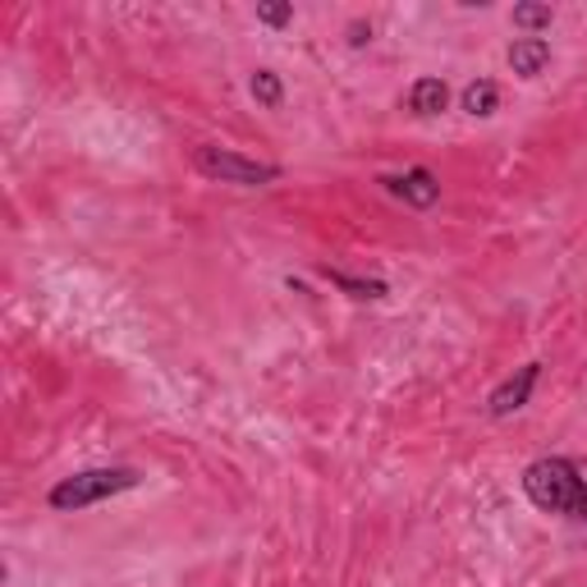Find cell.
<instances>
[{
	"label": "cell",
	"mask_w": 587,
	"mask_h": 587,
	"mask_svg": "<svg viewBox=\"0 0 587 587\" xmlns=\"http://www.w3.org/2000/svg\"><path fill=\"white\" fill-rule=\"evenodd\" d=\"M574 519H583V523H587V482H583V500H578V509H574Z\"/></svg>",
	"instance_id": "14"
},
{
	"label": "cell",
	"mask_w": 587,
	"mask_h": 587,
	"mask_svg": "<svg viewBox=\"0 0 587 587\" xmlns=\"http://www.w3.org/2000/svg\"><path fill=\"white\" fill-rule=\"evenodd\" d=\"M290 19H294V5H280V0H267V5H258V23H267V29H285Z\"/></svg>",
	"instance_id": "12"
},
{
	"label": "cell",
	"mask_w": 587,
	"mask_h": 587,
	"mask_svg": "<svg viewBox=\"0 0 587 587\" xmlns=\"http://www.w3.org/2000/svg\"><path fill=\"white\" fill-rule=\"evenodd\" d=\"M368 42H372V23L353 19V23H349V46H368Z\"/></svg>",
	"instance_id": "13"
},
{
	"label": "cell",
	"mask_w": 587,
	"mask_h": 587,
	"mask_svg": "<svg viewBox=\"0 0 587 587\" xmlns=\"http://www.w3.org/2000/svg\"><path fill=\"white\" fill-rule=\"evenodd\" d=\"M459 101H464V111H469L473 120H487V115L500 111V88H496L492 79H473Z\"/></svg>",
	"instance_id": "8"
},
{
	"label": "cell",
	"mask_w": 587,
	"mask_h": 587,
	"mask_svg": "<svg viewBox=\"0 0 587 587\" xmlns=\"http://www.w3.org/2000/svg\"><path fill=\"white\" fill-rule=\"evenodd\" d=\"M551 65V42L546 37H519L509 46V69L519 74V79H538V74Z\"/></svg>",
	"instance_id": "6"
},
{
	"label": "cell",
	"mask_w": 587,
	"mask_h": 587,
	"mask_svg": "<svg viewBox=\"0 0 587 587\" xmlns=\"http://www.w3.org/2000/svg\"><path fill=\"white\" fill-rule=\"evenodd\" d=\"M583 473L574 459H560V454H542L523 469V496L542 509V515H574L578 500H583Z\"/></svg>",
	"instance_id": "1"
},
{
	"label": "cell",
	"mask_w": 587,
	"mask_h": 587,
	"mask_svg": "<svg viewBox=\"0 0 587 587\" xmlns=\"http://www.w3.org/2000/svg\"><path fill=\"white\" fill-rule=\"evenodd\" d=\"M445 106H450V88H445V79H418L414 88H408V111H414V115L431 120V115H441Z\"/></svg>",
	"instance_id": "7"
},
{
	"label": "cell",
	"mask_w": 587,
	"mask_h": 587,
	"mask_svg": "<svg viewBox=\"0 0 587 587\" xmlns=\"http://www.w3.org/2000/svg\"><path fill=\"white\" fill-rule=\"evenodd\" d=\"M193 166L207 174V180L235 184V189H267V184L280 180V166L275 161H252V157H244V151H229V147H216V143L197 147Z\"/></svg>",
	"instance_id": "3"
},
{
	"label": "cell",
	"mask_w": 587,
	"mask_h": 587,
	"mask_svg": "<svg viewBox=\"0 0 587 587\" xmlns=\"http://www.w3.org/2000/svg\"><path fill=\"white\" fill-rule=\"evenodd\" d=\"M138 482H143L138 469H83L74 477H60L46 500H50V509H60V515H74V509H88V505L134 492Z\"/></svg>",
	"instance_id": "2"
},
{
	"label": "cell",
	"mask_w": 587,
	"mask_h": 587,
	"mask_svg": "<svg viewBox=\"0 0 587 587\" xmlns=\"http://www.w3.org/2000/svg\"><path fill=\"white\" fill-rule=\"evenodd\" d=\"M381 184H386L404 202V207H418V212H427V207H437V202H441V180L427 166H414L404 174H386Z\"/></svg>",
	"instance_id": "4"
},
{
	"label": "cell",
	"mask_w": 587,
	"mask_h": 587,
	"mask_svg": "<svg viewBox=\"0 0 587 587\" xmlns=\"http://www.w3.org/2000/svg\"><path fill=\"white\" fill-rule=\"evenodd\" d=\"M551 23H555L551 5H515V29H523V33H542Z\"/></svg>",
	"instance_id": "11"
},
{
	"label": "cell",
	"mask_w": 587,
	"mask_h": 587,
	"mask_svg": "<svg viewBox=\"0 0 587 587\" xmlns=\"http://www.w3.org/2000/svg\"><path fill=\"white\" fill-rule=\"evenodd\" d=\"M248 92H252V101L258 106H267V111H275L280 101H285V88H280V74H271V69H258L248 79Z\"/></svg>",
	"instance_id": "10"
},
{
	"label": "cell",
	"mask_w": 587,
	"mask_h": 587,
	"mask_svg": "<svg viewBox=\"0 0 587 587\" xmlns=\"http://www.w3.org/2000/svg\"><path fill=\"white\" fill-rule=\"evenodd\" d=\"M538 376H542V363H528V368H519L509 381H500V386L492 391V399H487V414L492 418L519 414V408L532 399V391H538Z\"/></svg>",
	"instance_id": "5"
},
{
	"label": "cell",
	"mask_w": 587,
	"mask_h": 587,
	"mask_svg": "<svg viewBox=\"0 0 587 587\" xmlns=\"http://www.w3.org/2000/svg\"><path fill=\"white\" fill-rule=\"evenodd\" d=\"M321 275H326L336 290H345L349 298H386V294H391L386 280H363V275H345V271H330V267H326Z\"/></svg>",
	"instance_id": "9"
}]
</instances>
